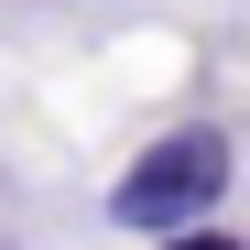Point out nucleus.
<instances>
[{
    "label": "nucleus",
    "mask_w": 250,
    "mask_h": 250,
    "mask_svg": "<svg viewBox=\"0 0 250 250\" xmlns=\"http://www.w3.org/2000/svg\"><path fill=\"white\" fill-rule=\"evenodd\" d=\"M218 185H229V142L218 131H174V142H152L131 174H120V229H185V218H207L218 207Z\"/></svg>",
    "instance_id": "f257e3e1"
},
{
    "label": "nucleus",
    "mask_w": 250,
    "mask_h": 250,
    "mask_svg": "<svg viewBox=\"0 0 250 250\" xmlns=\"http://www.w3.org/2000/svg\"><path fill=\"white\" fill-rule=\"evenodd\" d=\"M174 250H239V239H218V229H196V239H174Z\"/></svg>",
    "instance_id": "f03ea898"
}]
</instances>
